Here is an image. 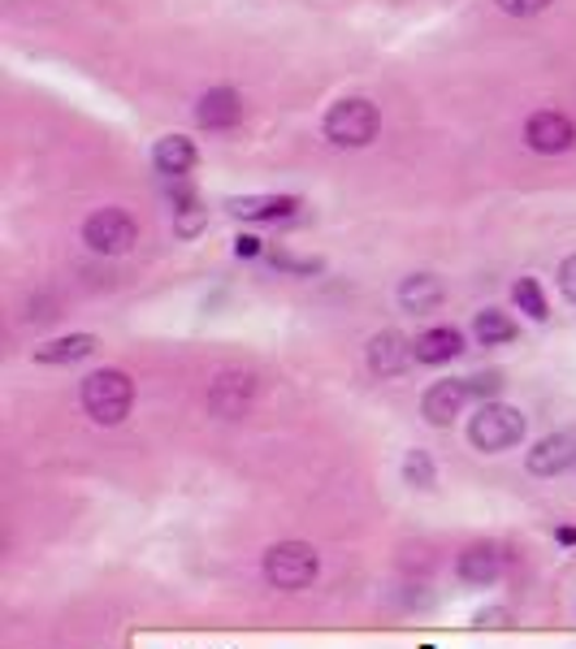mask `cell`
Instances as JSON below:
<instances>
[{
  "mask_svg": "<svg viewBox=\"0 0 576 649\" xmlns=\"http://www.w3.org/2000/svg\"><path fill=\"white\" fill-rule=\"evenodd\" d=\"M364 359H368L373 377H399V373H403L416 355H412V342H408L399 329H381V333H373V338H368Z\"/></svg>",
  "mask_w": 576,
  "mask_h": 649,
  "instance_id": "30bf717a",
  "label": "cell"
},
{
  "mask_svg": "<svg viewBox=\"0 0 576 649\" xmlns=\"http://www.w3.org/2000/svg\"><path fill=\"white\" fill-rule=\"evenodd\" d=\"M560 291H564V299L576 304V256H568V260L560 264Z\"/></svg>",
  "mask_w": 576,
  "mask_h": 649,
  "instance_id": "cb8c5ba5",
  "label": "cell"
},
{
  "mask_svg": "<svg viewBox=\"0 0 576 649\" xmlns=\"http://www.w3.org/2000/svg\"><path fill=\"white\" fill-rule=\"evenodd\" d=\"M468 386H472V399H477V403H490V399H498V390H503L507 381H503V373L490 368V373H472Z\"/></svg>",
  "mask_w": 576,
  "mask_h": 649,
  "instance_id": "7402d4cb",
  "label": "cell"
},
{
  "mask_svg": "<svg viewBox=\"0 0 576 649\" xmlns=\"http://www.w3.org/2000/svg\"><path fill=\"white\" fill-rule=\"evenodd\" d=\"M196 121H200L204 130H231V126L243 121V96H238L234 87H213V92H204L200 105H196Z\"/></svg>",
  "mask_w": 576,
  "mask_h": 649,
  "instance_id": "4fadbf2b",
  "label": "cell"
},
{
  "mask_svg": "<svg viewBox=\"0 0 576 649\" xmlns=\"http://www.w3.org/2000/svg\"><path fill=\"white\" fill-rule=\"evenodd\" d=\"M403 481H408L412 489H434V485H438V468H434L430 450H408V455H403Z\"/></svg>",
  "mask_w": 576,
  "mask_h": 649,
  "instance_id": "ffe728a7",
  "label": "cell"
},
{
  "mask_svg": "<svg viewBox=\"0 0 576 649\" xmlns=\"http://www.w3.org/2000/svg\"><path fill=\"white\" fill-rule=\"evenodd\" d=\"M226 209L243 221H278L299 209L295 196H243V200H226Z\"/></svg>",
  "mask_w": 576,
  "mask_h": 649,
  "instance_id": "e0dca14e",
  "label": "cell"
},
{
  "mask_svg": "<svg viewBox=\"0 0 576 649\" xmlns=\"http://www.w3.org/2000/svg\"><path fill=\"white\" fill-rule=\"evenodd\" d=\"M260 251H265V247H260L256 234H238V238H234V256H238V260H256Z\"/></svg>",
  "mask_w": 576,
  "mask_h": 649,
  "instance_id": "d4e9b609",
  "label": "cell"
},
{
  "mask_svg": "<svg viewBox=\"0 0 576 649\" xmlns=\"http://www.w3.org/2000/svg\"><path fill=\"white\" fill-rule=\"evenodd\" d=\"M525 143L542 156H560L576 143V126L568 113H555V108H538L529 121H525Z\"/></svg>",
  "mask_w": 576,
  "mask_h": 649,
  "instance_id": "8992f818",
  "label": "cell"
},
{
  "mask_svg": "<svg viewBox=\"0 0 576 649\" xmlns=\"http://www.w3.org/2000/svg\"><path fill=\"white\" fill-rule=\"evenodd\" d=\"M443 299H447V286H443V278H434V273H412V278H403V286H399L403 312H416V317L443 308Z\"/></svg>",
  "mask_w": 576,
  "mask_h": 649,
  "instance_id": "9a60e30c",
  "label": "cell"
},
{
  "mask_svg": "<svg viewBox=\"0 0 576 649\" xmlns=\"http://www.w3.org/2000/svg\"><path fill=\"white\" fill-rule=\"evenodd\" d=\"M516 321L507 317V312H498V308H485V312H477V321H472V338L481 342V346H507V342H516Z\"/></svg>",
  "mask_w": 576,
  "mask_h": 649,
  "instance_id": "ac0fdd59",
  "label": "cell"
},
{
  "mask_svg": "<svg viewBox=\"0 0 576 649\" xmlns=\"http://www.w3.org/2000/svg\"><path fill=\"white\" fill-rule=\"evenodd\" d=\"M321 576V554L308 541H278L265 550V580L282 593H299Z\"/></svg>",
  "mask_w": 576,
  "mask_h": 649,
  "instance_id": "3957f363",
  "label": "cell"
},
{
  "mask_svg": "<svg viewBox=\"0 0 576 649\" xmlns=\"http://www.w3.org/2000/svg\"><path fill=\"white\" fill-rule=\"evenodd\" d=\"M477 628H503L507 624V611L503 606H490V611H477V620H472Z\"/></svg>",
  "mask_w": 576,
  "mask_h": 649,
  "instance_id": "484cf974",
  "label": "cell"
},
{
  "mask_svg": "<svg viewBox=\"0 0 576 649\" xmlns=\"http://www.w3.org/2000/svg\"><path fill=\"white\" fill-rule=\"evenodd\" d=\"M525 468H529L533 476H564L568 468H576V429L546 433V437L525 455Z\"/></svg>",
  "mask_w": 576,
  "mask_h": 649,
  "instance_id": "9c48e42d",
  "label": "cell"
},
{
  "mask_svg": "<svg viewBox=\"0 0 576 649\" xmlns=\"http://www.w3.org/2000/svg\"><path fill=\"white\" fill-rule=\"evenodd\" d=\"M96 346H101V338L96 333H66V338H52V342H39L31 355H35V364H79V359H87V355H96Z\"/></svg>",
  "mask_w": 576,
  "mask_h": 649,
  "instance_id": "2e32d148",
  "label": "cell"
},
{
  "mask_svg": "<svg viewBox=\"0 0 576 649\" xmlns=\"http://www.w3.org/2000/svg\"><path fill=\"white\" fill-rule=\"evenodd\" d=\"M555 541L560 545H576V524H555Z\"/></svg>",
  "mask_w": 576,
  "mask_h": 649,
  "instance_id": "4316f807",
  "label": "cell"
},
{
  "mask_svg": "<svg viewBox=\"0 0 576 649\" xmlns=\"http://www.w3.org/2000/svg\"><path fill=\"white\" fill-rule=\"evenodd\" d=\"M503 576V550L490 545V541H477V545H463L460 558H456V580L468 589H494Z\"/></svg>",
  "mask_w": 576,
  "mask_h": 649,
  "instance_id": "ba28073f",
  "label": "cell"
},
{
  "mask_svg": "<svg viewBox=\"0 0 576 649\" xmlns=\"http://www.w3.org/2000/svg\"><path fill=\"white\" fill-rule=\"evenodd\" d=\"M196 143L191 139H183V134H165V139H156V148H152V165H156V174L161 178H187L191 169H196Z\"/></svg>",
  "mask_w": 576,
  "mask_h": 649,
  "instance_id": "5bb4252c",
  "label": "cell"
},
{
  "mask_svg": "<svg viewBox=\"0 0 576 649\" xmlns=\"http://www.w3.org/2000/svg\"><path fill=\"white\" fill-rule=\"evenodd\" d=\"M204 221H209V209H204L200 200H191V204H178V209H174V229H178L183 238L200 234V229H204Z\"/></svg>",
  "mask_w": 576,
  "mask_h": 649,
  "instance_id": "44dd1931",
  "label": "cell"
},
{
  "mask_svg": "<svg viewBox=\"0 0 576 649\" xmlns=\"http://www.w3.org/2000/svg\"><path fill=\"white\" fill-rule=\"evenodd\" d=\"M512 299H516V308H520L529 321H546V317H551L546 295H542V286H538L533 278H520V282L512 286Z\"/></svg>",
  "mask_w": 576,
  "mask_h": 649,
  "instance_id": "d6986e66",
  "label": "cell"
},
{
  "mask_svg": "<svg viewBox=\"0 0 576 649\" xmlns=\"http://www.w3.org/2000/svg\"><path fill=\"white\" fill-rule=\"evenodd\" d=\"M251 394H256V381L247 373H222L213 386H209V412L222 416V421H234L251 408Z\"/></svg>",
  "mask_w": 576,
  "mask_h": 649,
  "instance_id": "8fae6325",
  "label": "cell"
},
{
  "mask_svg": "<svg viewBox=\"0 0 576 649\" xmlns=\"http://www.w3.org/2000/svg\"><path fill=\"white\" fill-rule=\"evenodd\" d=\"M525 429H529V416L520 408L490 399V403H477V416L468 421V441L481 455H503L525 441Z\"/></svg>",
  "mask_w": 576,
  "mask_h": 649,
  "instance_id": "7a4b0ae2",
  "label": "cell"
},
{
  "mask_svg": "<svg viewBox=\"0 0 576 649\" xmlns=\"http://www.w3.org/2000/svg\"><path fill=\"white\" fill-rule=\"evenodd\" d=\"M551 0H498V9L503 13H512V17H533V13H542Z\"/></svg>",
  "mask_w": 576,
  "mask_h": 649,
  "instance_id": "603a6c76",
  "label": "cell"
},
{
  "mask_svg": "<svg viewBox=\"0 0 576 649\" xmlns=\"http://www.w3.org/2000/svg\"><path fill=\"white\" fill-rule=\"evenodd\" d=\"M468 403H477L468 377H447V381H434V386L425 390V399H421V416H425L434 429H447Z\"/></svg>",
  "mask_w": 576,
  "mask_h": 649,
  "instance_id": "52a82bcc",
  "label": "cell"
},
{
  "mask_svg": "<svg viewBox=\"0 0 576 649\" xmlns=\"http://www.w3.org/2000/svg\"><path fill=\"white\" fill-rule=\"evenodd\" d=\"M83 243L101 256H121L139 243V225L126 209H101L83 221Z\"/></svg>",
  "mask_w": 576,
  "mask_h": 649,
  "instance_id": "5b68a950",
  "label": "cell"
},
{
  "mask_svg": "<svg viewBox=\"0 0 576 649\" xmlns=\"http://www.w3.org/2000/svg\"><path fill=\"white\" fill-rule=\"evenodd\" d=\"M83 412L96 421V425H105V429H114L121 425L126 416H130V408H134V381L121 373V368H96V373H87L83 377Z\"/></svg>",
  "mask_w": 576,
  "mask_h": 649,
  "instance_id": "6da1fadb",
  "label": "cell"
},
{
  "mask_svg": "<svg viewBox=\"0 0 576 649\" xmlns=\"http://www.w3.org/2000/svg\"><path fill=\"white\" fill-rule=\"evenodd\" d=\"M412 355H416V364H430V368L451 364V359H460L463 355V333L456 329V324H434V329L416 333Z\"/></svg>",
  "mask_w": 576,
  "mask_h": 649,
  "instance_id": "7c38bea8",
  "label": "cell"
},
{
  "mask_svg": "<svg viewBox=\"0 0 576 649\" xmlns=\"http://www.w3.org/2000/svg\"><path fill=\"white\" fill-rule=\"evenodd\" d=\"M377 126H381V113L373 101H364V96H346L339 105H330L326 113V139L334 143V148H368L373 139H377Z\"/></svg>",
  "mask_w": 576,
  "mask_h": 649,
  "instance_id": "277c9868",
  "label": "cell"
}]
</instances>
